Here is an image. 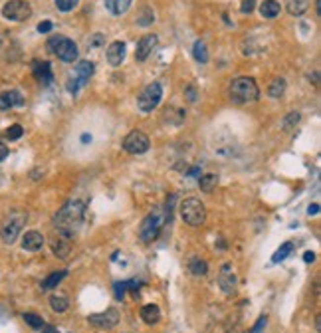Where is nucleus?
Returning <instances> with one entry per match:
<instances>
[{
	"mask_svg": "<svg viewBox=\"0 0 321 333\" xmlns=\"http://www.w3.org/2000/svg\"><path fill=\"white\" fill-rule=\"evenodd\" d=\"M135 22H137L139 26H151V24L155 22V12H153V8H149V6L141 8V12L137 14Z\"/></svg>",
	"mask_w": 321,
	"mask_h": 333,
	"instance_id": "obj_29",
	"label": "nucleus"
},
{
	"mask_svg": "<svg viewBox=\"0 0 321 333\" xmlns=\"http://www.w3.org/2000/svg\"><path fill=\"white\" fill-rule=\"evenodd\" d=\"M52 28H54V24H52L50 20H44V22L38 24V32H40V34H46V32H50Z\"/></svg>",
	"mask_w": 321,
	"mask_h": 333,
	"instance_id": "obj_39",
	"label": "nucleus"
},
{
	"mask_svg": "<svg viewBox=\"0 0 321 333\" xmlns=\"http://www.w3.org/2000/svg\"><path fill=\"white\" fill-rule=\"evenodd\" d=\"M87 323L97 329H113L119 323V311L117 309H105L103 313H93L87 317Z\"/></svg>",
	"mask_w": 321,
	"mask_h": 333,
	"instance_id": "obj_12",
	"label": "nucleus"
},
{
	"mask_svg": "<svg viewBox=\"0 0 321 333\" xmlns=\"http://www.w3.org/2000/svg\"><path fill=\"white\" fill-rule=\"evenodd\" d=\"M193 56H195V60L201 62V64H206V62H208V50H206V44H204L202 40H197V42H195V46H193Z\"/></svg>",
	"mask_w": 321,
	"mask_h": 333,
	"instance_id": "obj_27",
	"label": "nucleus"
},
{
	"mask_svg": "<svg viewBox=\"0 0 321 333\" xmlns=\"http://www.w3.org/2000/svg\"><path fill=\"white\" fill-rule=\"evenodd\" d=\"M189 270H191L193 276L201 278V276H204V274L208 272V264H206L204 260H201V258H193V260L189 262Z\"/></svg>",
	"mask_w": 321,
	"mask_h": 333,
	"instance_id": "obj_28",
	"label": "nucleus"
},
{
	"mask_svg": "<svg viewBox=\"0 0 321 333\" xmlns=\"http://www.w3.org/2000/svg\"><path fill=\"white\" fill-rule=\"evenodd\" d=\"M266 321H268V317H266V315H262V317L256 321V325L250 329V333H260V331L266 327Z\"/></svg>",
	"mask_w": 321,
	"mask_h": 333,
	"instance_id": "obj_38",
	"label": "nucleus"
},
{
	"mask_svg": "<svg viewBox=\"0 0 321 333\" xmlns=\"http://www.w3.org/2000/svg\"><path fill=\"white\" fill-rule=\"evenodd\" d=\"M163 99V85L159 82H153L149 85L143 87V91L139 93L137 97V107L143 111V113H151L153 109H157V105Z\"/></svg>",
	"mask_w": 321,
	"mask_h": 333,
	"instance_id": "obj_7",
	"label": "nucleus"
},
{
	"mask_svg": "<svg viewBox=\"0 0 321 333\" xmlns=\"http://www.w3.org/2000/svg\"><path fill=\"white\" fill-rule=\"evenodd\" d=\"M307 212H309V216H315V214L319 212V205H309V208H307Z\"/></svg>",
	"mask_w": 321,
	"mask_h": 333,
	"instance_id": "obj_43",
	"label": "nucleus"
},
{
	"mask_svg": "<svg viewBox=\"0 0 321 333\" xmlns=\"http://www.w3.org/2000/svg\"><path fill=\"white\" fill-rule=\"evenodd\" d=\"M291 250H293V244L291 242H285V244H281L276 252H274V256H272V264H278V262H283L289 254H291Z\"/></svg>",
	"mask_w": 321,
	"mask_h": 333,
	"instance_id": "obj_30",
	"label": "nucleus"
},
{
	"mask_svg": "<svg viewBox=\"0 0 321 333\" xmlns=\"http://www.w3.org/2000/svg\"><path fill=\"white\" fill-rule=\"evenodd\" d=\"M42 333H60V331H58L54 325H44V327H42Z\"/></svg>",
	"mask_w": 321,
	"mask_h": 333,
	"instance_id": "obj_44",
	"label": "nucleus"
},
{
	"mask_svg": "<svg viewBox=\"0 0 321 333\" xmlns=\"http://www.w3.org/2000/svg\"><path fill=\"white\" fill-rule=\"evenodd\" d=\"M24 135V129H22V125H10L8 129H6V133H4V137L6 139H10V141H16V139H20Z\"/></svg>",
	"mask_w": 321,
	"mask_h": 333,
	"instance_id": "obj_34",
	"label": "nucleus"
},
{
	"mask_svg": "<svg viewBox=\"0 0 321 333\" xmlns=\"http://www.w3.org/2000/svg\"><path fill=\"white\" fill-rule=\"evenodd\" d=\"M0 46H2V34H0Z\"/></svg>",
	"mask_w": 321,
	"mask_h": 333,
	"instance_id": "obj_48",
	"label": "nucleus"
},
{
	"mask_svg": "<svg viewBox=\"0 0 321 333\" xmlns=\"http://www.w3.org/2000/svg\"><path fill=\"white\" fill-rule=\"evenodd\" d=\"M260 97V87L254 78H236L230 83V99L236 105L252 103Z\"/></svg>",
	"mask_w": 321,
	"mask_h": 333,
	"instance_id": "obj_3",
	"label": "nucleus"
},
{
	"mask_svg": "<svg viewBox=\"0 0 321 333\" xmlns=\"http://www.w3.org/2000/svg\"><path fill=\"white\" fill-rule=\"evenodd\" d=\"M240 10H242L244 14H250V12L254 10V0H244L242 6H240Z\"/></svg>",
	"mask_w": 321,
	"mask_h": 333,
	"instance_id": "obj_40",
	"label": "nucleus"
},
{
	"mask_svg": "<svg viewBox=\"0 0 321 333\" xmlns=\"http://www.w3.org/2000/svg\"><path fill=\"white\" fill-rule=\"evenodd\" d=\"M24 321H26V325H30L32 329H42L46 323H44V319L40 317V315H36V313H24Z\"/></svg>",
	"mask_w": 321,
	"mask_h": 333,
	"instance_id": "obj_32",
	"label": "nucleus"
},
{
	"mask_svg": "<svg viewBox=\"0 0 321 333\" xmlns=\"http://www.w3.org/2000/svg\"><path fill=\"white\" fill-rule=\"evenodd\" d=\"M185 95H187V101H189V103H195V101H197V87H195V85H189V87L185 89Z\"/></svg>",
	"mask_w": 321,
	"mask_h": 333,
	"instance_id": "obj_37",
	"label": "nucleus"
},
{
	"mask_svg": "<svg viewBox=\"0 0 321 333\" xmlns=\"http://www.w3.org/2000/svg\"><path fill=\"white\" fill-rule=\"evenodd\" d=\"M315 12L317 16H321V0H315Z\"/></svg>",
	"mask_w": 321,
	"mask_h": 333,
	"instance_id": "obj_46",
	"label": "nucleus"
},
{
	"mask_svg": "<svg viewBox=\"0 0 321 333\" xmlns=\"http://www.w3.org/2000/svg\"><path fill=\"white\" fill-rule=\"evenodd\" d=\"M93 70H95V66H93L89 60H81V62H78V66L74 68L72 76H70V78H68V82H66L68 91H70V93H78V91H80V87H83V85L89 82V78L93 76Z\"/></svg>",
	"mask_w": 321,
	"mask_h": 333,
	"instance_id": "obj_8",
	"label": "nucleus"
},
{
	"mask_svg": "<svg viewBox=\"0 0 321 333\" xmlns=\"http://www.w3.org/2000/svg\"><path fill=\"white\" fill-rule=\"evenodd\" d=\"M139 288H141V282H137V280H129V282H115V284H113V290H115V297H117V299H123L127 290H131V291L137 295Z\"/></svg>",
	"mask_w": 321,
	"mask_h": 333,
	"instance_id": "obj_21",
	"label": "nucleus"
},
{
	"mask_svg": "<svg viewBox=\"0 0 321 333\" xmlns=\"http://www.w3.org/2000/svg\"><path fill=\"white\" fill-rule=\"evenodd\" d=\"M236 284H238V280H236V274H234L232 266L230 264H222L220 274H218V286H220V290L226 295H230V293L236 291Z\"/></svg>",
	"mask_w": 321,
	"mask_h": 333,
	"instance_id": "obj_13",
	"label": "nucleus"
},
{
	"mask_svg": "<svg viewBox=\"0 0 321 333\" xmlns=\"http://www.w3.org/2000/svg\"><path fill=\"white\" fill-rule=\"evenodd\" d=\"M103 34H93L91 38H89V42H87V50H91V48H99L101 44H103Z\"/></svg>",
	"mask_w": 321,
	"mask_h": 333,
	"instance_id": "obj_36",
	"label": "nucleus"
},
{
	"mask_svg": "<svg viewBox=\"0 0 321 333\" xmlns=\"http://www.w3.org/2000/svg\"><path fill=\"white\" fill-rule=\"evenodd\" d=\"M131 2L133 0H105V8H107L109 14L121 16L131 8Z\"/></svg>",
	"mask_w": 321,
	"mask_h": 333,
	"instance_id": "obj_20",
	"label": "nucleus"
},
{
	"mask_svg": "<svg viewBox=\"0 0 321 333\" xmlns=\"http://www.w3.org/2000/svg\"><path fill=\"white\" fill-rule=\"evenodd\" d=\"M280 10H281V6H280L278 0H264V2L260 4V14L264 18H276L280 14Z\"/></svg>",
	"mask_w": 321,
	"mask_h": 333,
	"instance_id": "obj_22",
	"label": "nucleus"
},
{
	"mask_svg": "<svg viewBox=\"0 0 321 333\" xmlns=\"http://www.w3.org/2000/svg\"><path fill=\"white\" fill-rule=\"evenodd\" d=\"M125 52H127L125 42H113V44H109V48H107V62H109V66H113V68L121 66L123 60H125Z\"/></svg>",
	"mask_w": 321,
	"mask_h": 333,
	"instance_id": "obj_17",
	"label": "nucleus"
},
{
	"mask_svg": "<svg viewBox=\"0 0 321 333\" xmlns=\"http://www.w3.org/2000/svg\"><path fill=\"white\" fill-rule=\"evenodd\" d=\"M173 203H175V197H171V201L167 203V207L163 208V207H159V208H155V210H151L145 218H143V222H141V226H139V238L145 242V244H151L153 240H157L159 238V234H160V230H163V226L171 220V212H173Z\"/></svg>",
	"mask_w": 321,
	"mask_h": 333,
	"instance_id": "obj_1",
	"label": "nucleus"
},
{
	"mask_svg": "<svg viewBox=\"0 0 321 333\" xmlns=\"http://www.w3.org/2000/svg\"><path fill=\"white\" fill-rule=\"evenodd\" d=\"M8 157V147L2 143V141H0V161H4Z\"/></svg>",
	"mask_w": 321,
	"mask_h": 333,
	"instance_id": "obj_41",
	"label": "nucleus"
},
{
	"mask_svg": "<svg viewBox=\"0 0 321 333\" xmlns=\"http://www.w3.org/2000/svg\"><path fill=\"white\" fill-rule=\"evenodd\" d=\"M48 50L66 64H72L78 60V46L74 40H70L66 36H52L48 40Z\"/></svg>",
	"mask_w": 321,
	"mask_h": 333,
	"instance_id": "obj_6",
	"label": "nucleus"
},
{
	"mask_svg": "<svg viewBox=\"0 0 321 333\" xmlns=\"http://www.w3.org/2000/svg\"><path fill=\"white\" fill-rule=\"evenodd\" d=\"M283 91H285V80H283V78H276V80H272V83L268 85V95L274 97V99H280V97L283 95Z\"/></svg>",
	"mask_w": 321,
	"mask_h": 333,
	"instance_id": "obj_25",
	"label": "nucleus"
},
{
	"mask_svg": "<svg viewBox=\"0 0 321 333\" xmlns=\"http://www.w3.org/2000/svg\"><path fill=\"white\" fill-rule=\"evenodd\" d=\"M72 240H74V236H70L66 232H60V230H54V234L50 238V248L58 258L64 260L72 254Z\"/></svg>",
	"mask_w": 321,
	"mask_h": 333,
	"instance_id": "obj_11",
	"label": "nucleus"
},
{
	"mask_svg": "<svg viewBox=\"0 0 321 333\" xmlns=\"http://www.w3.org/2000/svg\"><path fill=\"white\" fill-rule=\"evenodd\" d=\"M26 220H28V214H26V212H22V210L10 212V214L6 216L2 228H0V238H2V242L8 244V246L14 244L16 238L20 236V230L24 228Z\"/></svg>",
	"mask_w": 321,
	"mask_h": 333,
	"instance_id": "obj_5",
	"label": "nucleus"
},
{
	"mask_svg": "<svg viewBox=\"0 0 321 333\" xmlns=\"http://www.w3.org/2000/svg\"><path fill=\"white\" fill-rule=\"evenodd\" d=\"M216 185H218V177L212 175V173L199 177V189H201L202 193H212V191L216 189Z\"/></svg>",
	"mask_w": 321,
	"mask_h": 333,
	"instance_id": "obj_24",
	"label": "nucleus"
},
{
	"mask_svg": "<svg viewBox=\"0 0 321 333\" xmlns=\"http://www.w3.org/2000/svg\"><path fill=\"white\" fill-rule=\"evenodd\" d=\"M303 260H305V264H313L315 254H313V252H305V254H303Z\"/></svg>",
	"mask_w": 321,
	"mask_h": 333,
	"instance_id": "obj_42",
	"label": "nucleus"
},
{
	"mask_svg": "<svg viewBox=\"0 0 321 333\" xmlns=\"http://www.w3.org/2000/svg\"><path fill=\"white\" fill-rule=\"evenodd\" d=\"M315 331H321V317L315 315Z\"/></svg>",
	"mask_w": 321,
	"mask_h": 333,
	"instance_id": "obj_45",
	"label": "nucleus"
},
{
	"mask_svg": "<svg viewBox=\"0 0 321 333\" xmlns=\"http://www.w3.org/2000/svg\"><path fill=\"white\" fill-rule=\"evenodd\" d=\"M285 8H287V12L291 16H301L309 8V0H287V6Z\"/></svg>",
	"mask_w": 321,
	"mask_h": 333,
	"instance_id": "obj_23",
	"label": "nucleus"
},
{
	"mask_svg": "<svg viewBox=\"0 0 321 333\" xmlns=\"http://www.w3.org/2000/svg\"><path fill=\"white\" fill-rule=\"evenodd\" d=\"M42 246H44V236H42V232H38V230H28V232L22 236V250H26V252H38V250H42Z\"/></svg>",
	"mask_w": 321,
	"mask_h": 333,
	"instance_id": "obj_16",
	"label": "nucleus"
},
{
	"mask_svg": "<svg viewBox=\"0 0 321 333\" xmlns=\"http://www.w3.org/2000/svg\"><path fill=\"white\" fill-rule=\"evenodd\" d=\"M181 218L189 226H202L206 222V207L201 199L189 197L181 203Z\"/></svg>",
	"mask_w": 321,
	"mask_h": 333,
	"instance_id": "obj_4",
	"label": "nucleus"
},
{
	"mask_svg": "<svg viewBox=\"0 0 321 333\" xmlns=\"http://www.w3.org/2000/svg\"><path fill=\"white\" fill-rule=\"evenodd\" d=\"M155 46H157V36H155V34H145V36L137 42L135 60H137V62H145V60L151 56V52H153Z\"/></svg>",
	"mask_w": 321,
	"mask_h": 333,
	"instance_id": "obj_14",
	"label": "nucleus"
},
{
	"mask_svg": "<svg viewBox=\"0 0 321 333\" xmlns=\"http://www.w3.org/2000/svg\"><path fill=\"white\" fill-rule=\"evenodd\" d=\"M24 105V95L18 89H8L0 93V111H8L12 107H22Z\"/></svg>",
	"mask_w": 321,
	"mask_h": 333,
	"instance_id": "obj_15",
	"label": "nucleus"
},
{
	"mask_svg": "<svg viewBox=\"0 0 321 333\" xmlns=\"http://www.w3.org/2000/svg\"><path fill=\"white\" fill-rule=\"evenodd\" d=\"M68 276V270H60V272H54V274H50L44 282H42V290H54L64 278Z\"/></svg>",
	"mask_w": 321,
	"mask_h": 333,
	"instance_id": "obj_26",
	"label": "nucleus"
},
{
	"mask_svg": "<svg viewBox=\"0 0 321 333\" xmlns=\"http://www.w3.org/2000/svg\"><path fill=\"white\" fill-rule=\"evenodd\" d=\"M141 319H143L147 325L159 323V321H160V309H159V305H155V303L143 305V309H141Z\"/></svg>",
	"mask_w": 321,
	"mask_h": 333,
	"instance_id": "obj_19",
	"label": "nucleus"
},
{
	"mask_svg": "<svg viewBox=\"0 0 321 333\" xmlns=\"http://www.w3.org/2000/svg\"><path fill=\"white\" fill-rule=\"evenodd\" d=\"M2 16L10 22H26L32 16V6L26 0H8L2 6Z\"/></svg>",
	"mask_w": 321,
	"mask_h": 333,
	"instance_id": "obj_9",
	"label": "nucleus"
},
{
	"mask_svg": "<svg viewBox=\"0 0 321 333\" xmlns=\"http://www.w3.org/2000/svg\"><path fill=\"white\" fill-rule=\"evenodd\" d=\"M78 2L80 0H56V6H58L60 12H70L78 6Z\"/></svg>",
	"mask_w": 321,
	"mask_h": 333,
	"instance_id": "obj_35",
	"label": "nucleus"
},
{
	"mask_svg": "<svg viewBox=\"0 0 321 333\" xmlns=\"http://www.w3.org/2000/svg\"><path fill=\"white\" fill-rule=\"evenodd\" d=\"M83 216H85V203L78 201V199H72L68 201L54 216V226L56 230L60 232H66L70 236H76V230L81 226L83 222Z\"/></svg>",
	"mask_w": 321,
	"mask_h": 333,
	"instance_id": "obj_2",
	"label": "nucleus"
},
{
	"mask_svg": "<svg viewBox=\"0 0 321 333\" xmlns=\"http://www.w3.org/2000/svg\"><path fill=\"white\" fill-rule=\"evenodd\" d=\"M34 76H36V80H38L42 85L52 83L54 74H52V66H50V62H34Z\"/></svg>",
	"mask_w": 321,
	"mask_h": 333,
	"instance_id": "obj_18",
	"label": "nucleus"
},
{
	"mask_svg": "<svg viewBox=\"0 0 321 333\" xmlns=\"http://www.w3.org/2000/svg\"><path fill=\"white\" fill-rule=\"evenodd\" d=\"M149 147H151V141H149L147 133H143V131H139V129L131 131V133L123 139V149H125L129 155H145V153L149 151Z\"/></svg>",
	"mask_w": 321,
	"mask_h": 333,
	"instance_id": "obj_10",
	"label": "nucleus"
},
{
	"mask_svg": "<svg viewBox=\"0 0 321 333\" xmlns=\"http://www.w3.org/2000/svg\"><path fill=\"white\" fill-rule=\"evenodd\" d=\"M309 80H313V83H319V72H313V76H309Z\"/></svg>",
	"mask_w": 321,
	"mask_h": 333,
	"instance_id": "obj_47",
	"label": "nucleus"
},
{
	"mask_svg": "<svg viewBox=\"0 0 321 333\" xmlns=\"http://www.w3.org/2000/svg\"><path fill=\"white\" fill-rule=\"evenodd\" d=\"M50 307H52L56 313H64V311H68L70 301H68V297H62V295H52V297H50Z\"/></svg>",
	"mask_w": 321,
	"mask_h": 333,
	"instance_id": "obj_31",
	"label": "nucleus"
},
{
	"mask_svg": "<svg viewBox=\"0 0 321 333\" xmlns=\"http://www.w3.org/2000/svg\"><path fill=\"white\" fill-rule=\"evenodd\" d=\"M299 119H301V115H299L297 111H291V113H287V115H285V119L281 121V127L289 131L293 125H297V123H299Z\"/></svg>",
	"mask_w": 321,
	"mask_h": 333,
	"instance_id": "obj_33",
	"label": "nucleus"
}]
</instances>
